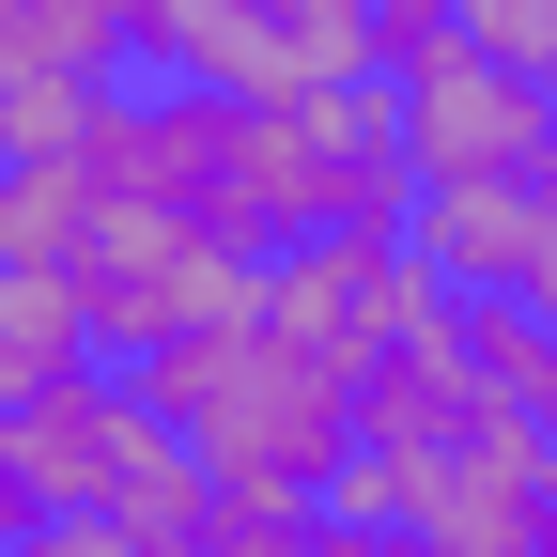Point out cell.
I'll use <instances>...</instances> for the list:
<instances>
[{"label":"cell","mask_w":557,"mask_h":557,"mask_svg":"<svg viewBox=\"0 0 557 557\" xmlns=\"http://www.w3.org/2000/svg\"><path fill=\"white\" fill-rule=\"evenodd\" d=\"M124 387L156 403L171 449H186L201 480H233V496H295V511H325L341 465H357V403H341V372H310L295 341L248 325V310L156 341V357H124Z\"/></svg>","instance_id":"6da1fadb"},{"label":"cell","mask_w":557,"mask_h":557,"mask_svg":"<svg viewBox=\"0 0 557 557\" xmlns=\"http://www.w3.org/2000/svg\"><path fill=\"white\" fill-rule=\"evenodd\" d=\"M341 527H372L387 557H557V449L527 418L465 403L434 434H387L341 465Z\"/></svg>","instance_id":"7a4b0ae2"},{"label":"cell","mask_w":557,"mask_h":557,"mask_svg":"<svg viewBox=\"0 0 557 557\" xmlns=\"http://www.w3.org/2000/svg\"><path fill=\"white\" fill-rule=\"evenodd\" d=\"M156 449H171V418L124 387V357H78L32 403H0V496H16L32 527H109Z\"/></svg>","instance_id":"3957f363"},{"label":"cell","mask_w":557,"mask_h":557,"mask_svg":"<svg viewBox=\"0 0 557 557\" xmlns=\"http://www.w3.org/2000/svg\"><path fill=\"white\" fill-rule=\"evenodd\" d=\"M263 218L295 233H403L418 171L387 139V94H263Z\"/></svg>","instance_id":"277c9868"},{"label":"cell","mask_w":557,"mask_h":557,"mask_svg":"<svg viewBox=\"0 0 557 557\" xmlns=\"http://www.w3.org/2000/svg\"><path fill=\"white\" fill-rule=\"evenodd\" d=\"M434 310V278H418L403 233H295V248H263L248 263V325H278L310 372L357 387V357H387V341Z\"/></svg>","instance_id":"5b68a950"},{"label":"cell","mask_w":557,"mask_h":557,"mask_svg":"<svg viewBox=\"0 0 557 557\" xmlns=\"http://www.w3.org/2000/svg\"><path fill=\"white\" fill-rule=\"evenodd\" d=\"M387 139H403V171L418 186H511V171H557V109L527 78H496L465 32H434L418 62H387Z\"/></svg>","instance_id":"8992f818"},{"label":"cell","mask_w":557,"mask_h":557,"mask_svg":"<svg viewBox=\"0 0 557 557\" xmlns=\"http://www.w3.org/2000/svg\"><path fill=\"white\" fill-rule=\"evenodd\" d=\"M139 16L156 0H32V47L62 78H139Z\"/></svg>","instance_id":"52a82bcc"},{"label":"cell","mask_w":557,"mask_h":557,"mask_svg":"<svg viewBox=\"0 0 557 557\" xmlns=\"http://www.w3.org/2000/svg\"><path fill=\"white\" fill-rule=\"evenodd\" d=\"M449 32L496 62V78H527V94L557 109V0H449Z\"/></svg>","instance_id":"ba28073f"},{"label":"cell","mask_w":557,"mask_h":557,"mask_svg":"<svg viewBox=\"0 0 557 557\" xmlns=\"http://www.w3.org/2000/svg\"><path fill=\"white\" fill-rule=\"evenodd\" d=\"M295 542H310V511H295V496H233V480H218L201 527H186V557H295Z\"/></svg>","instance_id":"9c48e42d"},{"label":"cell","mask_w":557,"mask_h":557,"mask_svg":"<svg viewBox=\"0 0 557 557\" xmlns=\"http://www.w3.org/2000/svg\"><path fill=\"white\" fill-rule=\"evenodd\" d=\"M357 16H372V78H387V62H418L449 32V0H357Z\"/></svg>","instance_id":"30bf717a"},{"label":"cell","mask_w":557,"mask_h":557,"mask_svg":"<svg viewBox=\"0 0 557 557\" xmlns=\"http://www.w3.org/2000/svg\"><path fill=\"white\" fill-rule=\"evenodd\" d=\"M16 78H47V47H32V0H0V94Z\"/></svg>","instance_id":"8fae6325"},{"label":"cell","mask_w":557,"mask_h":557,"mask_svg":"<svg viewBox=\"0 0 557 557\" xmlns=\"http://www.w3.org/2000/svg\"><path fill=\"white\" fill-rule=\"evenodd\" d=\"M16 557H139V542H109V527H32Z\"/></svg>","instance_id":"7c38bea8"},{"label":"cell","mask_w":557,"mask_h":557,"mask_svg":"<svg viewBox=\"0 0 557 557\" xmlns=\"http://www.w3.org/2000/svg\"><path fill=\"white\" fill-rule=\"evenodd\" d=\"M295 557H387V542H372V527H341V511H310V542H295Z\"/></svg>","instance_id":"4fadbf2b"},{"label":"cell","mask_w":557,"mask_h":557,"mask_svg":"<svg viewBox=\"0 0 557 557\" xmlns=\"http://www.w3.org/2000/svg\"><path fill=\"white\" fill-rule=\"evenodd\" d=\"M527 310H557V295H527Z\"/></svg>","instance_id":"5bb4252c"}]
</instances>
